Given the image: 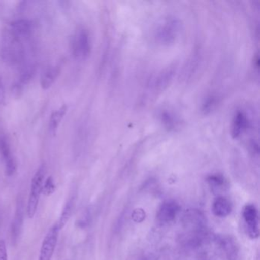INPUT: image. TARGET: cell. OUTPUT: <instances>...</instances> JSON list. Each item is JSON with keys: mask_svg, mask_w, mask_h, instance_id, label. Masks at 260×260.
Instances as JSON below:
<instances>
[{"mask_svg": "<svg viewBox=\"0 0 260 260\" xmlns=\"http://www.w3.org/2000/svg\"><path fill=\"white\" fill-rule=\"evenodd\" d=\"M9 29L18 37L24 39L31 36L34 30V24L28 19H18L10 24Z\"/></svg>", "mask_w": 260, "mask_h": 260, "instance_id": "cell-12", "label": "cell"}, {"mask_svg": "<svg viewBox=\"0 0 260 260\" xmlns=\"http://www.w3.org/2000/svg\"><path fill=\"white\" fill-rule=\"evenodd\" d=\"M66 260H68V259H66Z\"/></svg>", "mask_w": 260, "mask_h": 260, "instance_id": "cell-27", "label": "cell"}, {"mask_svg": "<svg viewBox=\"0 0 260 260\" xmlns=\"http://www.w3.org/2000/svg\"><path fill=\"white\" fill-rule=\"evenodd\" d=\"M207 182L209 186L211 187L213 191H220V190L224 189L228 186V182L225 179L224 176L220 173H213L209 175L206 178Z\"/></svg>", "mask_w": 260, "mask_h": 260, "instance_id": "cell-21", "label": "cell"}, {"mask_svg": "<svg viewBox=\"0 0 260 260\" xmlns=\"http://www.w3.org/2000/svg\"><path fill=\"white\" fill-rule=\"evenodd\" d=\"M0 158L5 166L7 176L14 175L17 170V164L12 152L10 141L5 135H0Z\"/></svg>", "mask_w": 260, "mask_h": 260, "instance_id": "cell-7", "label": "cell"}, {"mask_svg": "<svg viewBox=\"0 0 260 260\" xmlns=\"http://www.w3.org/2000/svg\"><path fill=\"white\" fill-rule=\"evenodd\" d=\"M181 22L177 17L169 16L156 25L153 32L155 42L162 46H170L177 40L181 31Z\"/></svg>", "mask_w": 260, "mask_h": 260, "instance_id": "cell-2", "label": "cell"}, {"mask_svg": "<svg viewBox=\"0 0 260 260\" xmlns=\"http://www.w3.org/2000/svg\"><path fill=\"white\" fill-rule=\"evenodd\" d=\"M46 168L42 164L36 170L32 179H31V188H30L29 196L27 204V215L28 218L32 219L36 215L39 206V200L42 192V186L45 181Z\"/></svg>", "mask_w": 260, "mask_h": 260, "instance_id": "cell-3", "label": "cell"}, {"mask_svg": "<svg viewBox=\"0 0 260 260\" xmlns=\"http://www.w3.org/2000/svg\"><path fill=\"white\" fill-rule=\"evenodd\" d=\"M72 54L77 60H85L90 56L92 42L90 35L86 28H80L72 39Z\"/></svg>", "mask_w": 260, "mask_h": 260, "instance_id": "cell-4", "label": "cell"}, {"mask_svg": "<svg viewBox=\"0 0 260 260\" xmlns=\"http://www.w3.org/2000/svg\"><path fill=\"white\" fill-rule=\"evenodd\" d=\"M179 211L180 206L176 201H165L158 210L156 220L161 224H167L175 220Z\"/></svg>", "mask_w": 260, "mask_h": 260, "instance_id": "cell-9", "label": "cell"}, {"mask_svg": "<svg viewBox=\"0 0 260 260\" xmlns=\"http://www.w3.org/2000/svg\"><path fill=\"white\" fill-rule=\"evenodd\" d=\"M243 217L248 235L252 239L259 236V220L258 210L255 205H246L243 209Z\"/></svg>", "mask_w": 260, "mask_h": 260, "instance_id": "cell-8", "label": "cell"}, {"mask_svg": "<svg viewBox=\"0 0 260 260\" xmlns=\"http://www.w3.org/2000/svg\"><path fill=\"white\" fill-rule=\"evenodd\" d=\"M185 223L196 234H201L205 228V216L197 210L188 211L185 215Z\"/></svg>", "mask_w": 260, "mask_h": 260, "instance_id": "cell-13", "label": "cell"}, {"mask_svg": "<svg viewBox=\"0 0 260 260\" xmlns=\"http://www.w3.org/2000/svg\"><path fill=\"white\" fill-rule=\"evenodd\" d=\"M67 112H68V106L63 105L51 114L50 117L49 125H48L51 135H55L57 134V130L66 115Z\"/></svg>", "mask_w": 260, "mask_h": 260, "instance_id": "cell-17", "label": "cell"}, {"mask_svg": "<svg viewBox=\"0 0 260 260\" xmlns=\"http://www.w3.org/2000/svg\"><path fill=\"white\" fill-rule=\"evenodd\" d=\"M250 120L246 112L243 110H237L233 117L231 122V134L234 139L241 137L247 132L250 127Z\"/></svg>", "mask_w": 260, "mask_h": 260, "instance_id": "cell-10", "label": "cell"}, {"mask_svg": "<svg viewBox=\"0 0 260 260\" xmlns=\"http://www.w3.org/2000/svg\"><path fill=\"white\" fill-rule=\"evenodd\" d=\"M74 207H75V198L73 196V197H70L65 203L63 210H62L61 214H60V219L57 223L60 230L63 229L65 225L69 221L70 218L74 212Z\"/></svg>", "mask_w": 260, "mask_h": 260, "instance_id": "cell-20", "label": "cell"}, {"mask_svg": "<svg viewBox=\"0 0 260 260\" xmlns=\"http://www.w3.org/2000/svg\"><path fill=\"white\" fill-rule=\"evenodd\" d=\"M36 73V68L34 65L27 64L22 68L19 75V81L15 86V89H17L18 92L22 89L24 86H26L34 77Z\"/></svg>", "mask_w": 260, "mask_h": 260, "instance_id": "cell-19", "label": "cell"}, {"mask_svg": "<svg viewBox=\"0 0 260 260\" xmlns=\"http://www.w3.org/2000/svg\"><path fill=\"white\" fill-rule=\"evenodd\" d=\"M219 245L221 248L225 256L228 260H240V252L237 245V240L231 237H220L218 240Z\"/></svg>", "mask_w": 260, "mask_h": 260, "instance_id": "cell-11", "label": "cell"}, {"mask_svg": "<svg viewBox=\"0 0 260 260\" xmlns=\"http://www.w3.org/2000/svg\"><path fill=\"white\" fill-rule=\"evenodd\" d=\"M176 72L175 65H170L159 71L149 83V91L153 95H158L167 89L174 78Z\"/></svg>", "mask_w": 260, "mask_h": 260, "instance_id": "cell-5", "label": "cell"}, {"mask_svg": "<svg viewBox=\"0 0 260 260\" xmlns=\"http://www.w3.org/2000/svg\"><path fill=\"white\" fill-rule=\"evenodd\" d=\"M249 147H250V149L251 150H252V153H255V154H258V152H259V147H258V141H255V140H252V141H250Z\"/></svg>", "mask_w": 260, "mask_h": 260, "instance_id": "cell-25", "label": "cell"}, {"mask_svg": "<svg viewBox=\"0 0 260 260\" xmlns=\"http://www.w3.org/2000/svg\"><path fill=\"white\" fill-rule=\"evenodd\" d=\"M60 231L57 223L50 228L42 242L39 260H51L57 246Z\"/></svg>", "mask_w": 260, "mask_h": 260, "instance_id": "cell-6", "label": "cell"}, {"mask_svg": "<svg viewBox=\"0 0 260 260\" xmlns=\"http://www.w3.org/2000/svg\"><path fill=\"white\" fill-rule=\"evenodd\" d=\"M0 260H8L7 246L4 240H0Z\"/></svg>", "mask_w": 260, "mask_h": 260, "instance_id": "cell-24", "label": "cell"}, {"mask_svg": "<svg viewBox=\"0 0 260 260\" xmlns=\"http://www.w3.org/2000/svg\"><path fill=\"white\" fill-rule=\"evenodd\" d=\"M231 211H232V205L231 201L226 198L218 196L213 202V214L217 217H226L231 214Z\"/></svg>", "mask_w": 260, "mask_h": 260, "instance_id": "cell-15", "label": "cell"}, {"mask_svg": "<svg viewBox=\"0 0 260 260\" xmlns=\"http://www.w3.org/2000/svg\"><path fill=\"white\" fill-rule=\"evenodd\" d=\"M23 39L13 34L10 29L3 33L0 45V57L3 61L10 66H16L23 63L25 48Z\"/></svg>", "mask_w": 260, "mask_h": 260, "instance_id": "cell-1", "label": "cell"}, {"mask_svg": "<svg viewBox=\"0 0 260 260\" xmlns=\"http://www.w3.org/2000/svg\"><path fill=\"white\" fill-rule=\"evenodd\" d=\"M21 218H22V214H21V211H18L17 214H16V218H15L14 222H13V237H16L19 234V228H20L21 224Z\"/></svg>", "mask_w": 260, "mask_h": 260, "instance_id": "cell-23", "label": "cell"}, {"mask_svg": "<svg viewBox=\"0 0 260 260\" xmlns=\"http://www.w3.org/2000/svg\"><path fill=\"white\" fill-rule=\"evenodd\" d=\"M56 190V185L54 183V179L52 176H48L44 181L43 186H42V192L45 196H50L54 194Z\"/></svg>", "mask_w": 260, "mask_h": 260, "instance_id": "cell-22", "label": "cell"}, {"mask_svg": "<svg viewBox=\"0 0 260 260\" xmlns=\"http://www.w3.org/2000/svg\"><path fill=\"white\" fill-rule=\"evenodd\" d=\"M158 118L162 124V127L169 132L177 130L180 125L179 117L170 109H161L158 113Z\"/></svg>", "mask_w": 260, "mask_h": 260, "instance_id": "cell-14", "label": "cell"}, {"mask_svg": "<svg viewBox=\"0 0 260 260\" xmlns=\"http://www.w3.org/2000/svg\"><path fill=\"white\" fill-rule=\"evenodd\" d=\"M220 98L217 94L211 93L204 98L201 105V111L204 115H209L217 109L220 104Z\"/></svg>", "mask_w": 260, "mask_h": 260, "instance_id": "cell-18", "label": "cell"}, {"mask_svg": "<svg viewBox=\"0 0 260 260\" xmlns=\"http://www.w3.org/2000/svg\"><path fill=\"white\" fill-rule=\"evenodd\" d=\"M60 74V68L57 66L48 67L44 71L41 76V86L42 89L47 90L54 84Z\"/></svg>", "mask_w": 260, "mask_h": 260, "instance_id": "cell-16", "label": "cell"}, {"mask_svg": "<svg viewBox=\"0 0 260 260\" xmlns=\"http://www.w3.org/2000/svg\"><path fill=\"white\" fill-rule=\"evenodd\" d=\"M5 100V88L2 80L0 79V104H2Z\"/></svg>", "mask_w": 260, "mask_h": 260, "instance_id": "cell-26", "label": "cell"}]
</instances>
